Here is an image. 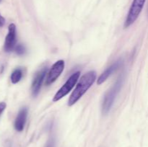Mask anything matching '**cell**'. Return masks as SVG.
<instances>
[{
  "label": "cell",
  "mask_w": 148,
  "mask_h": 147,
  "mask_svg": "<svg viewBox=\"0 0 148 147\" xmlns=\"http://www.w3.org/2000/svg\"><path fill=\"white\" fill-rule=\"evenodd\" d=\"M123 83V78L120 77L116 81L114 86L106 92L103 98V101L102 103V112L104 115H106L111 110L113 104L114 102V99H116L117 94L119 92Z\"/></svg>",
  "instance_id": "2"
},
{
  "label": "cell",
  "mask_w": 148,
  "mask_h": 147,
  "mask_svg": "<svg viewBox=\"0 0 148 147\" xmlns=\"http://www.w3.org/2000/svg\"><path fill=\"white\" fill-rule=\"evenodd\" d=\"M146 0H133L132 4L130 7L127 14V19L124 22V27L127 28L133 24L138 18L139 15L141 13Z\"/></svg>",
  "instance_id": "4"
},
{
  "label": "cell",
  "mask_w": 148,
  "mask_h": 147,
  "mask_svg": "<svg viewBox=\"0 0 148 147\" xmlns=\"http://www.w3.org/2000/svg\"><path fill=\"white\" fill-rule=\"evenodd\" d=\"M1 1H2V0H0V3H1Z\"/></svg>",
  "instance_id": "15"
},
{
  "label": "cell",
  "mask_w": 148,
  "mask_h": 147,
  "mask_svg": "<svg viewBox=\"0 0 148 147\" xmlns=\"http://www.w3.org/2000/svg\"><path fill=\"white\" fill-rule=\"evenodd\" d=\"M27 116V109L26 108H23L19 111L17 117L14 120V129L18 132H21L25 128V125L26 123V120Z\"/></svg>",
  "instance_id": "8"
},
{
  "label": "cell",
  "mask_w": 148,
  "mask_h": 147,
  "mask_svg": "<svg viewBox=\"0 0 148 147\" xmlns=\"http://www.w3.org/2000/svg\"><path fill=\"white\" fill-rule=\"evenodd\" d=\"M64 66L65 63L63 60H59L53 63L47 74L46 82H45L46 85L49 86V85L51 84L59 78V76H60L61 74L63 72L64 69Z\"/></svg>",
  "instance_id": "5"
},
{
  "label": "cell",
  "mask_w": 148,
  "mask_h": 147,
  "mask_svg": "<svg viewBox=\"0 0 148 147\" xmlns=\"http://www.w3.org/2000/svg\"><path fill=\"white\" fill-rule=\"evenodd\" d=\"M17 30L15 24L12 23L8 27V33L5 37L4 49L6 52H11L17 46Z\"/></svg>",
  "instance_id": "6"
},
{
  "label": "cell",
  "mask_w": 148,
  "mask_h": 147,
  "mask_svg": "<svg viewBox=\"0 0 148 147\" xmlns=\"http://www.w3.org/2000/svg\"><path fill=\"white\" fill-rule=\"evenodd\" d=\"M4 24H5V19L1 15V14H0V27L4 26Z\"/></svg>",
  "instance_id": "13"
},
{
  "label": "cell",
  "mask_w": 148,
  "mask_h": 147,
  "mask_svg": "<svg viewBox=\"0 0 148 147\" xmlns=\"http://www.w3.org/2000/svg\"><path fill=\"white\" fill-rule=\"evenodd\" d=\"M96 79V73L94 71H90L84 74L79 79L75 90L72 92L68 100V105L72 106L76 103L85 92L90 88Z\"/></svg>",
  "instance_id": "1"
},
{
  "label": "cell",
  "mask_w": 148,
  "mask_h": 147,
  "mask_svg": "<svg viewBox=\"0 0 148 147\" xmlns=\"http://www.w3.org/2000/svg\"><path fill=\"white\" fill-rule=\"evenodd\" d=\"M6 107H7V105H6L5 102H0V116H1V115L2 114V112H4V110L6 109Z\"/></svg>",
  "instance_id": "12"
},
{
  "label": "cell",
  "mask_w": 148,
  "mask_h": 147,
  "mask_svg": "<svg viewBox=\"0 0 148 147\" xmlns=\"http://www.w3.org/2000/svg\"><path fill=\"white\" fill-rule=\"evenodd\" d=\"M46 147H54V141H53V140H51V141L47 144Z\"/></svg>",
  "instance_id": "14"
},
{
  "label": "cell",
  "mask_w": 148,
  "mask_h": 147,
  "mask_svg": "<svg viewBox=\"0 0 148 147\" xmlns=\"http://www.w3.org/2000/svg\"><path fill=\"white\" fill-rule=\"evenodd\" d=\"M79 76H80V72L79 71H77L72 74L70 76V77L65 82L64 84L55 94L54 97L53 98V102H57V101L60 100L62 98H63L67 94H69V92L73 89L75 85L77 82Z\"/></svg>",
  "instance_id": "3"
},
{
  "label": "cell",
  "mask_w": 148,
  "mask_h": 147,
  "mask_svg": "<svg viewBox=\"0 0 148 147\" xmlns=\"http://www.w3.org/2000/svg\"><path fill=\"white\" fill-rule=\"evenodd\" d=\"M121 63H122V61L121 60L117 61L116 62H115L114 63H113L111 66L108 68V69H106L101 74V76L98 77V81H97V83H98V85L101 84L103 82H105L107 80L108 77L114 73V71H116V70H118L119 69L120 66H121Z\"/></svg>",
  "instance_id": "9"
},
{
  "label": "cell",
  "mask_w": 148,
  "mask_h": 147,
  "mask_svg": "<svg viewBox=\"0 0 148 147\" xmlns=\"http://www.w3.org/2000/svg\"><path fill=\"white\" fill-rule=\"evenodd\" d=\"M14 51H15V53H17V55L21 56V55H23L25 53L26 49L23 45L18 44L15 46V48H14Z\"/></svg>",
  "instance_id": "11"
},
{
  "label": "cell",
  "mask_w": 148,
  "mask_h": 147,
  "mask_svg": "<svg viewBox=\"0 0 148 147\" xmlns=\"http://www.w3.org/2000/svg\"><path fill=\"white\" fill-rule=\"evenodd\" d=\"M23 75V71L21 68H17L14 69L10 76V79L12 84H17L21 80Z\"/></svg>",
  "instance_id": "10"
},
{
  "label": "cell",
  "mask_w": 148,
  "mask_h": 147,
  "mask_svg": "<svg viewBox=\"0 0 148 147\" xmlns=\"http://www.w3.org/2000/svg\"><path fill=\"white\" fill-rule=\"evenodd\" d=\"M47 67H43L35 74L31 86V92L33 97H36L38 95L43 81H44L45 76L47 74Z\"/></svg>",
  "instance_id": "7"
}]
</instances>
